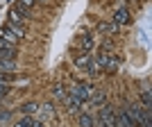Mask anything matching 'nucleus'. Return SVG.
<instances>
[{"mask_svg": "<svg viewBox=\"0 0 152 127\" xmlns=\"http://www.w3.org/2000/svg\"><path fill=\"white\" fill-rule=\"evenodd\" d=\"M98 30H100L102 34H114V32L118 30V25H116V23H100Z\"/></svg>", "mask_w": 152, "mask_h": 127, "instance_id": "15", "label": "nucleus"}, {"mask_svg": "<svg viewBox=\"0 0 152 127\" xmlns=\"http://www.w3.org/2000/svg\"><path fill=\"white\" fill-rule=\"evenodd\" d=\"M91 93H93V86H91V84H77V86L70 89V95L77 98L80 102H86L91 98Z\"/></svg>", "mask_w": 152, "mask_h": 127, "instance_id": "3", "label": "nucleus"}, {"mask_svg": "<svg viewBox=\"0 0 152 127\" xmlns=\"http://www.w3.org/2000/svg\"><path fill=\"white\" fill-rule=\"evenodd\" d=\"M80 125H95L93 116H91V114H82V116H80Z\"/></svg>", "mask_w": 152, "mask_h": 127, "instance_id": "17", "label": "nucleus"}, {"mask_svg": "<svg viewBox=\"0 0 152 127\" xmlns=\"http://www.w3.org/2000/svg\"><path fill=\"white\" fill-rule=\"evenodd\" d=\"M9 93V84H0V98H5Z\"/></svg>", "mask_w": 152, "mask_h": 127, "instance_id": "21", "label": "nucleus"}, {"mask_svg": "<svg viewBox=\"0 0 152 127\" xmlns=\"http://www.w3.org/2000/svg\"><path fill=\"white\" fill-rule=\"evenodd\" d=\"M93 95V98H89V109H93V107H102V104H104V95L102 93H91Z\"/></svg>", "mask_w": 152, "mask_h": 127, "instance_id": "14", "label": "nucleus"}, {"mask_svg": "<svg viewBox=\"0 0 152 127\" xmlns=\"http://www.w3.org/2000/svg\"><path fill=\"white\" fill-rule=\"evenodd\" d=\"M114 23H116L118 27L125 25V23H129V9H127V7H121V9H116V18H114Z\"/></svg>", "mask_w": 152, "mask_h": 127, "instance_id": "8", "label": "nucleus"}, {"mask_svg": "<svg viewBox=\"0 0 152 127\" xmlns=\"http://www.w3.org/2000/svg\"><path fill=\"white\" fill-rule=\"evenodd\" d=\"M136 123L143 127H150L152 125V118H150V107H145V111H139V118H136Z\"/></svg>", "mask_w": 152, "mask_h": 127, "instance_id": "13", "label": "nucleus"}, {"mask_svg": "<svg viewBox=\"0 0 152 127\" xmlns=\"http://www.w3.org/2000/svg\"><path fill=\"white\" fill-rule=\"evenodd\" d=\"M118 64H121V59L116 57V55H111V52H104L102 57L95 59V68H102V70H116V68H118Z\"/></svg>", "mask_w": 152, "mask_h": 127, "instance_id": "2", "label": "nucleus"}, {"mask_svg": "<svg viewBox=\"0 0 152 127\" xmlns=\"http://www.w3.org/2000/svg\"><path fill=\"white\" fill-rule=\"evenodd\" d=\"M0 59H16V45L9 41H0Z\"/></svg>", "mask_w": 152, "mask_h": 127, "instance_id": "5", "label": "nucleus"}, {"mask_svg": "<svg viewBox=\"0 0 152 127\" xmlns=\"http://www.w3.org/2000/svg\"><path fill=\"white\" fill-rule=\"evenodd\" d=\"M77 68H80V70H89V73H93V70H95V59L91 57V55H82V57L77 59Z\"/></svg>", "mask_w": 152, "mask_h": 127, "instance_id": "7", "label": "nucleus"}, {"mask_svg": "<svg viewBox=\"0 0 152 127\" xmlns=\"http://www.w3.org/2000/svg\"><path fill=\"white\" fill-rule=\"evenodd\" d=\"M9 120V111H0V125H5Z\"/></svg>", "mask_w": 152, "mask_h": 127, "instance_id": "20", "label": "nucleus"}, {"mask_svg": "<svg viewBox=\"0 0 152 127\" xmlns=\"http://www.w3.org/2000/svg\"><path fill=\"white\" fill-rule=\"evenodd\" d=\"M16 70V59H0V73H9L12 75Z\"/></svg>", "mask_w": 152, "mask_h": 127, "instance_id": "12", "label": "nucleus"}, {"mask_svg": "<svg viewBox=\"0 0 152 127\" xmlns=\"http://www.w3.org/2000/svg\"><path fill=\"white\" fill-rule=\"evenodd\" d=\"M95 125H114V109L111 107H104L102 104V111H100V120H95Z\"/></svg>", "mask_w": 152, "mask_h": 127, "instance_id": "6", "label": "nucleus"}, {"mask_svg": "<svg viewBox=\"0 0 152 127\" xmlns=\"http://www.w3.org/2000/svg\"><path fill=\"white\" fill-rule=\"evenodd\" d=\"M77 45L84 48V50H91V48H93V36H91V32H84L82 36L77 39Z\"/></svg>", "mask_w": 152, "mask_h": 127, "instance_id": "11", "label": "nucleus"}, {"mask_svg": "<svg viewBox=\"0 0 152 127\" xmlns=\"http://www.w3.org/2000/svg\"><path fill=\"white\" fill-rule=\"evenodd\" d=\"M23 34H25L23 25H20V23H12V20H9V23L5 25V34H2V39H5V41H9V43H14V45H16V41H18V39L23 36Z\"/></svg>", "mask_w": 152, "mask_h": 127, "instance_id": "1", "label": "nucleus"}, {"mask_svg": "<svg viewBox=\"0 0 152 127\" xmlns=\"http://www.w3.org/2000/svg\"><path fill=\"white\" fill-rule=\"evenodd\" d=\"M150 91H145V93H143V95H141V104H145V107H150Z\"/></svg>", "mask_w": 152, "mask_h": 127, "instance_id": "19", "label": "nucleus"}, {"mask_svg": "<svg viewBox=\"0 0 152 127\" xmlns=\"http://www.w3.org/2000/svg\"><path fill=\"white\" fill-rule=\"evenodd\" d=\"M16 125H18V127H41V125H43V123L39 120V118H34V116H32V114H27L25 118H20V120L16 123Z\"/></svg>", "mask_w": 152, "mask_h": 127, "instance_id": "10", "label": "nucleus"}, {"mask_svg": "<svg viewBox=\"0 0 152 127\" xmlns=\"http://www.w3.org/2000/svg\"><path fill=\"white\" fill-rule=\"evenodd\" d=\"M18 2H20V5H25V7H32V5H34V0H18Z\"/></svg>", "mask_w": 152, "mask_h": 127, "instance_id": "22", "label": "nucleus"}, {"mask_svg": "<svg viewBox=\"0 0 152 127\" xmlns=\"http://www.w3.org/2000/svg\"><path fill=\"white\" fill-rule=\"evenodd\" d=\"M0 104H2V98H0Z\"/></svg>", "mask_w": 152, "mask_h": 127, "instance_id": "23", "label": "nucleus"}, {"mask_svg": "<svg viewBox=\"0 0 152 127\" xmlns=\"http://www.w3.org/2000/svg\"><path fill=\"white\" fill-rule=\"evenodd\" d=\"M114 125H121V127H132V125H136V123L127 116V111H121L118 116H114Z\"/></svg>", "mask_w": 152, "mask_h": 127, "instance_id": "9", "label": "nucleus"}, {"mask_svg": "<svg viewBox=\"0 0 152 127\" xmlns=\"http://www.w3.org/2000/svg\"><path fill=\"white\" fill-rule=\"evenodd\" d=\"M37 109H39L37 102H27L25 107H23V111H25V114H37Z\"/></svg>", "mask_w": 152, "mask_h": 127, "instance_id": "18", "label": "nucleus"}, {"mask_svg": "<svg viewBox=\"0 0 152 127\" xmlns=\"http://www.w3.org/2000/svg\"><path fill=\"white\" fill-rule=\"evenodd\" d=\"M52 95H55L57 100H64V98H66V91H64V84H61V82L55 84V91H52Z\"/></svg>", "mask_w": 152, "mask_h": 127, "instance_id": "16", "label": "nucleus"}, {"mask_svg": "<svg viewBox=\"0 0 152 127\" xmlns=\"http://www.w3.org/2000/svg\"><path fill=\"white\" fill-rule=\"evenodd\" d=\"M37 118H41V123H48L50 118H55V109H52V102H45V104H39L37 109Z\"/></svg>", "mask_w": 152, "mask_h": 127, "instance_id": "4", "label": "nucleus"}]
</instances>
